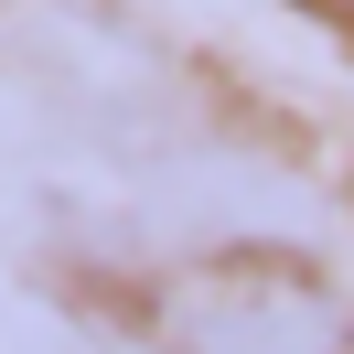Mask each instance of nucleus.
Instances as JSON below:
<instances>
[{
	"label": "nucleus",
	"mask_w": 354,
	"mask_h": 354,
	"mask_svg": "<svg viewBox=\"0 0 354 354\" xmlns=\"http://www.w3.org/2000/svg\"><path fill=\"white\" fill-rule=\"evenodd\" d=\"M301 11H311V22H333V32L354 44V0H301Z\"/></svg>",
	"instance_id": "f03ea898"
},
{
	"label": "nucleus",
	"mask_w": 354,
	"mask_h": 354,
	"mask_svg": "<svg viewBox=\"0 0 354 354\" xmlns=\"http://www.w3.org/2000/svg\"><path fill=\"white\" fill-rule=\"evenodd\" d=\"M151 333L172 354H354V311L290 258H215L161 279Z\"/></svg>",
	"instance_id": "f257e3e1"
}]
</instances>
